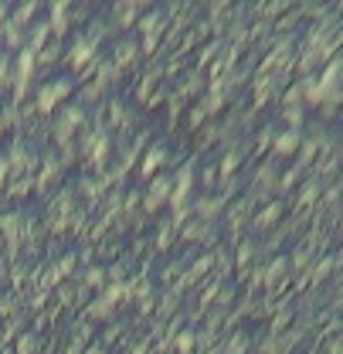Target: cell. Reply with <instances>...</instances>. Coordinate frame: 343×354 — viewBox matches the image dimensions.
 Returning a JSON list of instances; mask_svg holds the SVG:
<instances>
[]
</instances>
